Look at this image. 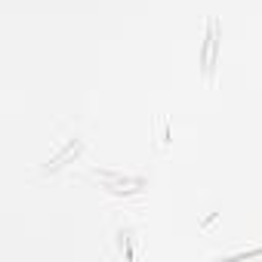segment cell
<instances>
[{
	"mask_svg": "<svg viewBox=\"0 0 262 262\" xmlns=\"http://www.w3.org/2000/svg\"><path fill=\"white\" fill-rule=\"evenodd\" d=\"M216 56H219V25H216V19H210L207 22V37H204V47H201V71H204L207 83L216 80Z\"/></svg>",
	"mask_w": 262,
	"mask_h": 262,
	"instance_id": "1",
	"label": "cell"
}]
</instances>
